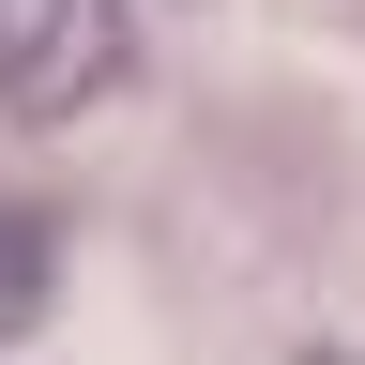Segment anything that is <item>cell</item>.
I'll return each instance as SVG.
<instances>
[{"instance_id":"cell-2","label":"cell","mask_w":365,"mask_h":365,"mask_svg":"<svg viewBox=\"0 0 365 365\" xmlns=\"http://www.w3.org/2000/svg\"><path fill=\"white\" fill-rule=\"evenodd\" d=\"M46 289H61V244H46V213H0V350L46 319Z\"/></svg>"},{"instance_id":"cell-3","label":"cell","mask_w":365,"mask_h":365,"mask_svg":"<svg viewBox=\"0 0 365 365\" xmlns=\"http://www.w3.org/2000/svg\"><path fill=\"white\" fill-rule=\"evenodd\" d=\"M319 365H365V350H319Z\"/></svg>"},{"instance_id":"cell-1","label":"cell","mask_w":365,"mask_h":365,"mask_svg":"<svg viewBox=\"0 0 365 365\" xmlns=\"http://www.w3.org/2000/svg\"><path fill=\"white\" fill-rule=\"evenodd\" d=\"M91 91H122V0H0V107L76 122Z\"/></svg>"}]
</instances>
